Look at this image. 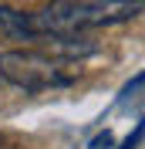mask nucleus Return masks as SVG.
Segmentation results:
<instances>
[{"instance_id": "nucleus-3", "label": "nucleus", "mask_w": 145, "mask_h": 149, "mask_svg": "<svg viewBox=\"0 0 145 149\" xmlns=\"http://www.w3.org/2000/svg\"><path fill=\"white\" fill-rule=\"evenodd\" d=\"M0 34L7 37H34V27H30V14H20L14 7H0Z\"/></svg>"}, {"instance_id": "nucleus-2", "label": "nucleus", "mask_w": 145, "mask_h": 149, "mask_svg": "<svg viewBox=\"0 0 145 149\" xmlns=\"http://www.w3.org/2000/svg\"><path fill=\"white\" fill-rule=\"evenodd\" d=\"M64 61L57 54H41V51H0V74L14 81L24 92H44V88H61L74 81V71H64Z\"/></svg>"}, {"instance_id": "nucleus-1", "label": "nucleus", "mask_w": 145, "mask_h": 149, "mask_svg": "<svg viewBox=\"0 0 145 149\" xmlns=\"http://www.w3.org/2000/svg\"><path fill=\"white\" fill-rule=\"evenodd\" d=\"M142 0H51L30 14L34 37L41 34H84L91 27H111L138 17Z\"/></svg>"}, {"instance_id": "nucleus-4", "label": "nucleus", "mask_w": 145, "mask_h": 149, "mask_svg": "<svg viewBox=\"0 0 145 149\" xmlns=\"http://www.w3.org/2000/svg\"><path fill=\"white\" fill-rule=\"evenodd\" d=\"M138 136H142V125H138V129H135V132H132V136H128V139H125V146H122V149H135Z\"/></svg>"}, {"instance_id": "nucleus-5", "label": "nucleus", "mask_w": 145, "mask_h": 149, "mask_svg": "<svg viewBox=\"0 0 145 149\" xmlns=\"http://www.w3.org/2000/svg\"><path fill=\"white\" fill-rule=\"evenodd\" d=\"M108 142H111V136H108V132H105V136H98V139L91 142V149H101V146H108Z\"/></svg>"}]
</instances>
